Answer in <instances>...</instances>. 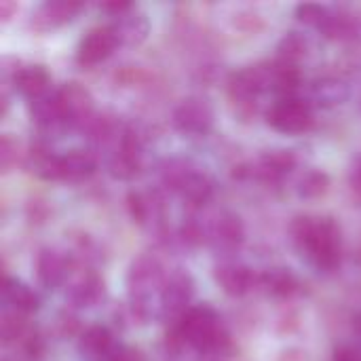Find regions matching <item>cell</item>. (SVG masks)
I'll list each match as a JSON object with an SVG mask.
<instances>
[{"label": "cell", "instance_id": "cell-1", "mask_svg": "<svg viewBox=\"0 0 361 361\" xmlns=\"http://www.w3.org/2000/svg\"><path fill=\"white\" fill-rule=\"evenodd\" d=\"M290 231L296 247L311 260L315 269L332 273L341 267L343 233L334 218L298 216L292 222Z\"/></svg>", "mask_w": 361, "mask_h": 361}, {"label": "cell", "instance_id": "cell-2", "mask_svg": "<svg viewBox=\"0 0 361 361\" xmlns=\"http://www.w3.org/2000/svg\"><path fill=\"white\" fill-rule=\"evenodd\" d=\"M173 328L178 330L184 345H190L201 353H222L231 345V338L220 324L218 313L207 305L190 307L176 322Z\"/></svg>", "mask_w": 361, "mask_h": 361}, {"label": "cell", "instance_id": "cell-3", "mask_svg": "<svg viewBox=\"0 0 361 361\" xmlns=\"http://www.w3.org/2000/svg\"><path fill=\"white\" fill-rule=\"evenodd\" d=\"M267 121L273 129L288 135H296L309 131L315 118L309 102L300 97H281L267 110Z\"/></svg>", "mask_w": 361, "mask_h": 361}, {"label": "cell", "instance_id": "cell-4", "mask_svg": "<svg viewBox=\"0 0 361 361\" xmlns=\"http://www.w3.org/2000/svg\"><path fill=\"white\" fill-rule=\"evenodd\" d=\"M55 99H57L63 125L80 129L95 114L91 93L78 82H66L59 89H55Z\"/></svg>", "mask_w": 361, "mask_h": 361}, {"label": "cell", "instance_id": "cell-5", "mask_svg": "<svg viewBox=\"0 0 361 361\" xmlns=\"http://www.w3.org/2000/svg\"><path fill=\"white\" fill-rule=\"evenodd\" d=\"M192 296H195V279L182 269L171 271L167 275L161 296V315L178 322L190 309Z\"/></svg>", "mask_w": 361, "mask_h": 361}, {"label": "cell", "instance_id": "cell-6", "mask_svg": "<svg viewBox=\"0 0 361 361\" xmlns=\"http://www.w3.org/2000/svg\"><path fill=\"white\" fill-rule=\"evenodd\" d=\"M173 127L188 135H203L214 125V108L201 95H190L173 108Z\"/></svg>", "mask_w": 361, "mask_h": 361}, {"label": "cell", "instance_id": "cell-7", "mask_svg": "<svg viewBox=\"0 0 361 361\" xmlns=\"http://www.w3.org/2000/svg\"><path fill=\"white\" fill-rule=\"evenodd\" d=\"M118 44L121 42L112 25L91 27L76 47V61L80 66H97L104 59H108Z\"/></svg>", "mask_w": 361, "mask_h": 361}, {"label": "cell", "instance_id": "cell-8", "mask_svg": "<svg viewBox=\"0 0 361 361\" xmlns=\"http://www.w3.org/2000/svg\"><path fill=\"white\" fill-rule=\"evenodd\" d=\"M214 279L222 288V292L233 298H241L260 286V275H256L250 267L235 264V262L218 264L214 271Z\"/></svg>", "mask_w": 361, "mask_h": 361}, {"label": "cell", "instance_id": "cell-9", "mask_svg": "<svg viewBox=\"0 0 361 361\" xmlns=\"http://www.w3.org/2000/svg\"><path fill=\"white\" fill-rule=\"evenodd\" d=\"M243 239H245V228L237 214L222 212L212 222V226H207V241H212V245L218 252H233L243 243Z\"/></svg>", "mask_w": 361, "mask_h": 361}, {"label": "cell", "instance_id": "cell-10", "mask_svg": "<svg viewBox=\"0 0 361 361\" xmlns=\"http://www.w3.org/2000/svg\"><path fill=\"white\" fill-rule=\"evenodd\" d=\"M80 8H82V4L74 2V0H49V2H42L32 13L30 25L36 32H49V30H55V27L68 23L70 19H74Z\"/></svg>", "mask_w": 361, "mask_h": 361}, {"label": "cell", "instance_id": "cell-11", "mask_svg": "<svg viewBox=\"0 0 361 361\" xmlns=\"http://www.w3.org/2000/svg\"><path fill=\"white\" fill-rule=\"evenodd\" d=\"M106 296V286L104 279L95 273V271H80L68 286V300L78 307H95L104 300Z\"/></svg>", "mask_w": 361, "mask_h": 361}, {"label": "cell", "instance_id": "cell-12", "mask_svg": "<svg viewBox=\"0 0 361 361\" xmlns=\"http://www.w3.org/2000/svg\"><path fill=\"white\" fill-rule=\"evenodd\" d=\"M36 277L42 288L55 290L70 277V262L53 247H42L36 256Z\"/></svg>", "mask_w": 361, "mask_h": 361}, {"label": "cell", "instance_id": "cell-13", "mask_svg": "<svg viewBox=\"0 0 361 361\" xmlns=\"http://www.w3.org/2000/svg\"><path fill=\"white\" fill-rule=\"evenodd\" d=\"M118 349L114 347V338L108 328L91 326L78 338V353L87 361H108Z\"/></svg>", "mask_w": 361, "mask_h": 361}, {"label": "cell", "instance_id": "cell-14", "mask_svg": "<svg viewBox=\"0 0 361 361\" xmlns=\"http://www.w3.org/2000/svg\"><path fill=\"white\" fill-rule=\"evenodd\" d=\"M13 85L15 89L27 97L30 102L38 99V97H44L49 93V87H51V76L47 72L44 66H21L13 72Z\"/></svg>", "mask_w": 361, "mask_h": 361}, {"label": "cell", "instance_id": "cell-15", "mask_svg": "<svg viewBox=\"0 0 361 361\" xmlns=\"http://www.w3.org/2000/svg\"><path fill=\"white\" fill-rule=\"evenodd\" d=\"M118 36V42L125 44V47H137L142 44L146 38H148V32H150V23H148V17L135 8H131L129 13L125 15H118L114 23H110Z\"/></svg>", "mask_w": 361, "mask_h": 361}, {"label": "cell", "instance_id": "cell-16", "mask_svg": "<svg viewBox=\"0 0 361 361\" xmlns=\"http://www.w3.org/2000/svg\"><path fill=\"white\" fill-rule=\"evenodd\" d=\"M25 165L40 180H61V157L53 154V150H49L47 146H34L30 152H25Z\"/></svg>", "mask_w": 361, "mask_h": 361}, {"label": "cell", "instance_id": "cell-17", "mask_svg": "<svg viewBox=\"0 0 361 361\" xmlns=\"http://www.w3.org/2000/svg\"><path fill=\"white\" fill-rule=\"evenodd\" d=\"M296 165V157L290 150H269L260 157L256 169V176L267 182H277L286 173H290Z\"/></svg>", "mask_w": 361, "mask_h": 361}, {"label": "cell", "instance_id": "cell-18", "mask_svg": "<svg viewBox=\"0 0 361 361\" xmlns=\"http://www.w3.org/2000/svg\"><path fill=\"white\" fill-rule=\"evenodd\" d=\"M269 70H271V91L277 93L279 99L281 97H296L294 93L298 91V87L302 82L298 66L277 59V61L269 63Z\"/></svg>", "mask_w": 361, "mask_h": 361}, {"label": "cell", "instance_id": "cell-19", "mask_svg": "<svg viewBox=\"0 0 361 361\" xmlns=\"http://www.w3.org/2000/svg\"><path fill=\"white\" fill-rule=\"evenodd\" d=\"M311 97L324 108L338 106L349 97V85L338 76H322L311 85Z\"/></svg>", "mask_w": 361, "mask_h": 361}, {"label": "cell", "instance_id": "cell-20", "mask_svg": "<svg viewBox=\"0 0 361 361\" xmlns=\"http://www.w3.org/2000/svg\"><path fill=\"white\" fill-rule=\"evenodd\" d=\"M97 169V157L91 150H70L61 154V180H85Z\"/></svg>", "mask_w": 361, "mask_h": 361}, {"label": "cell", "instance_id": "cell-21", "mask_svg": "<svg viewBox=\"0 0 361 361\" xmlns=\"http://www.w3.org/2000/svg\"><path fill=\"white\" fill-rule=\"evenodd\" d=\"M2 298H4V302H6L13 311L23 313V315L38 311V305H40L38 296L30 290V286H25L23 281L11 279V277L4 279Z\"/></svg>", "mask_w": 361, "mask_h": 361}, {"label": "cell", "instance_id": "cell-22", "mask_svg": "<svg viewBox=\"0 0 361 361\" xmlns=\"http://www.w3.org/2000/svg\"><path fill=\"white\" fill-rule=\"evenodd\" d=\"M30 114H32V121L38 125V129L53 131L57 127H63V121H61V114H59V106H57V99H55V91L47 93L44 97L34 99L30 104Z\"/></svg>", "mask_w": 361, "mask_h": 361}, {"label": "cell", "instance_id": "cell-23", "mask_svg": "<svg viewBox=\"0 0 361 361\" xmlns=\"http://www.w3.org/2000/svg\"><path fill=\"white\" fill-rule=\"evenodd\" d=\"M178 192H180V197H182L184 201H188L190 205L201 207V205H205V203L212 199L214 184H212V180H209L205 173H201V171L195 169V171L182 182V186L178 188Z\"/></svg>", "mask_w": 361, "mask_h": 361}, {"label": "cell", "instance_id": "cell-24", "mask_svg": "<svg viewBox=\"0 0 361 361\" xmlns=\"http://www.w3.org/2000/svg\"><path fill=\"white\" fill-rule=\"evenodd\" d=\"M260 286L277 298H288L298 290V279L290 269H271L260 275Z\"/></svg>", "mask_w": 361, "mask_h": 361}, {"label": "cell", "instance_id": "cell-25", "mask_svg": "<svg viewBox=\"0 0 361 361\" xmlns=\"http://www.w3.org/2000/svg\"><path fill=\"white\" fill-rule=\"evenodd\" d=\"M319 30H322V34L328 40H349V38L355 36L357 23H355V17L349 15V13H343V11L334 13V11H330Z\"/></svg>", "mask_w": 361, "mask_h": 361}, {"label": "cell", "instance_id": "cell-26", "mask_svg": "<svg viewBox=\"0 0 361 361\" xmlns=\"http://www.w3.org/2000/svg\"><path fill=\"white\" fill-rule=\"evenodd\" d=\"M328 190H330V176L322 169H309L298 180V195L302 199L315 201L322 199Z\"/></svg>", "mask_w": 361, "mask_h": 361}, {"label": "cell", "instance_id": "cell-27", "mask_svg": "<svg viewBox=\"0 0 361 361\" xmlns=\"http://www.w3.org/2000/svg\"><path fill=\"white\" fill-rule=\"evenodd\" d=\"M307 38L300 34V32H290L286 34L279 44H277V51H279V59L286 61V63H298L302 57H307Z\"/></svg>", "mask_w": 361, "mask_h": 361}, {"label": "cell", "instance_id": "cell-28", "mask_svg": "<svg viewBox=\"0 0 361 361\" xmlns=\"http://www.w3.org/2000/svg\"><path fill=\"white\" fill-rule=\"evenodd\" d=\"M127 209H129V216L133 218V222H137V224H146V222H150V218L157 216L154 199H150L142 192L127 195Z\"/></svg>", "mask_w": 361, "mask_h": 361}, {"label": "cell", "instance_id": "cell-29", "mask_svg": "<svg viewBox=\"0 0 361 361\" xmlns=\"http://www.w3.org/2000/svg\"><path fill=\"white\" fill-rule=\"evenodd\" d=\"M30 326L23 313H4L2 317V341L4 343H21L30 334Z\"/></svg>", "mask_w": 361, "mask_h": 361}, {"label": "cell", "instance_id": "cell-30", "mask_svg": "<svg viewBox=\"0 0 361 361\" xmlns=\"http://www.w3.org/2000/svg\"><path fill=\"white\" fill-rule=\"evenodd\" d=\"M21 161V148L11 135H2L0 140V167L4 173H8L17 163Z\"/></svg>", "mask_w": 361, "mask_h": 361}, {"label": "cell", "instance_id": "cell-31", "mask_svg": "<svg viewBox=\"0 0 361 361\" xmlns=\"http://www.w3.org/2000/svg\"><path fill=\"white\" fill-rule=\"evenodd\" d=\"M328 13H330V8H326L322 4H313V2H305V4L296 6L298 21H302L307 25H315V27H322V23L326 21Z\"/></svg>", "mask_w": 361, "mask_h": 361}, {"label": "cell", "instance_id": "cell-32", "mask_svg": "<svg viewBox=\"0 0 361 361\" xmlns=\"http://www.w3.org/2000/svg\"><path fill=\"white\" fill-rule=\"evenodd\" d=\"M99 8L106 11V13H112L114 17H118V15L129 13V11L133 8V4H131V2H125V0H121V2H102Z\"/></svg>", "mask_w": 361, "mask_h": 361}, {"label": "cell", "instance_id": "cell-33", "mask_svg": "<svg viewBox=\"0 0 361 361\" xmlns=\"http://www.w3.org/2000/svg\"><path fill=\"white\" fill-rule=\"evenodd\" d=\"M349 186L355 192V197L361 201V157L353 163V169L349 173Z\"/></svg>", "mask_w": 361, "mask_h": 361}, {"label": "cell", "instance_id": "cell-34", "mask_svg": "<svg viewBox=\"0 0 361 361\" xmlns=\"http://www.w3.org/2000/svg\"><path fill=\"white\" fill-rule=\"evenodd\" d=\"M332 361H361L360 353L357 351H353L351 347H341V349H336L334 351V357Z\"/></svg>", "mask_w": 361, "mask_h": 361}, {"label": "cell", "instance_id": "cell-35", "mask_svg": "<svg viewBox=\"0 0 361 361\" xmlns=\"http://www.w3.org/2000/svg\"><path fill=\"white\" fill-rule=\"evenodd\" d=\"M108 361H144L142 360V355L137 353V351H133V349H118L112 357Z\"/></svg>", "mask_w": 361, "mask_h": 361}, {"label": "cell", "instance_id": "cell-36", "mask_svg": "<svg viewBox=\"0 0 361 361\" xmlns=\"http://www.w3.org/2000/svg\"><path fill=\"white\" fill-rule=\"evenodd\" d=\"M17 13V4L15 2H11V0H2L0 2V21L2 23H6V21H11V17Z\"/></svg>", "mask_w": 361, "mask_h": 361}]
</instances>
